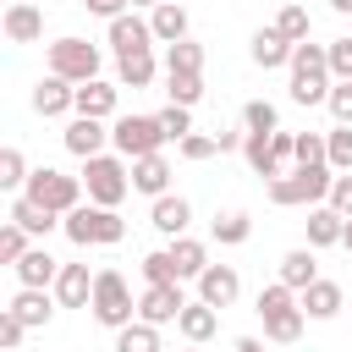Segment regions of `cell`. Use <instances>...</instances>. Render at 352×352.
Segmentation results:
<instances>
[{
  "label": "cell",
  "instance_id": "cell-32",
  "mask_svg": "<svg viewBox=\"0 0 352 352\" xmlns=\"http://www.w3.org/2000/svg\"><path fill=\"white\" fill-rule=\"evenodd\" d=\"M170 258H176L182 280H187V275H204V270H209V258H204V242H192V236H176V242H170Z\"/></svg>",
  "mask_w": 352,
  "mask_h": 352
},
{
  "label": "cell",
  "instance_id": "cell-16",
  "mask_svg": "<svg viewBox=\"0 0 352 352\" xmlns=\"http://www.w3.org/2000/svg\"><path fill=\"white\" fill-rule=\"evenodd\" d=\"M132 187L148 192V198H165V187H170V160H165V154H143V160H132Z\"/></svg>",
  "mask_w": 352,
  "mask_h": 352
},
{
  "label": "cell",
  "instance_id": "cell-54",
  "mask_svg": "<svg viewBox=\"0 0 352 352\" xmlns=\"http://www.w3.org/2000/svg\"><path fill=\"white\" fill-rule=\"evenodd\" d=\"M132 6H160V0H132Z\"/></svg>",
  "mask_w": 352,
  "mask_h": 352
},
{
  "label": "cell",
  "instance_id": "cell-46",
  "mask_svg": "<svg viewBox=\"0 0 352 352\" xmlns=\"http://www.w3.org/2000/svg\"><path fill=\"white\" fill-rule=\"evenodd\" d=\"M324 104H330V116H336V121H341V126H352V82H336V88H330V99H324Z\"/></svg>",
  "mask_w": 352,
  "mask_h": 352
},
{
  "label": "cell",
  "instance_id": "cell-35",
  "mask_svg": "<svg viewBox=\"0 0 352 352\" xmlns=\"http://www.w3.org/2000/svg\"><path fill=\"white\" fill-rule=\"evenodd\" d=\"M242 154H248V165H253L258 176L275 182V165H270V132H248V138H242Z\"/></svg>",
  "mask_w": 352,
  "mask_h": 352
},
{
  "label": "cell",
  "instance_id": "cell-29",
  "mask_svg": "<svg viewBox=\"0 0 352 352\" xmlns=\"http://www.w3.org/2000/svg\"><path fill=\"white\" fill-rule=\"evenodd\" d=\"M116 352H165V346H160V324L138 319V324L116 330Z\"/></svg>",
  "mask_w": 352,
  "mask_h": 352
},
{
  "label": "cell",
  "instance_id": "cell-5",
  "mask_svg": "<svg viewBox=\"0 0 352 352\" xmlns=\"http://www.w3.org/2000/svg\"><path fill=\"white\" fill-rule=\"evenodd\" d=\"M82 187H88V204H104V209H116V204L126 198L132 176H126V165H121V160H110V154H94V160H88V170H82Z\"/></svg>",
  "mask_w": 352,
  "mask_h": 352
},
{
  "label": "cell",
  "instance_id": "cell-40",
  "mask_svg": "<svg viewBox=\"0 0 352 352\" xmlns=\"http://www.w3.org/2000/svg\"><path fill=\"white\" fill-rule=\"evenodd\" d=\"M242 126H248V132H275V104H270V99L242 104Z\"/></svg>",
  "mask_w": 352,
  "mask_h": 352
},
{
  "label": "cell",
  "instance_id": "cell-2",
  "mask_svg": "<svg viewBox=\"0 0 352 352\" xmlns=\"http://www.w3.org/2000/svg\"><path fill=\"white\" fill-rule=\"evenodd\" d=\"M330 165H297V170H286V176H275L270 182V204H280V209H292V204H319V198H330Z\"/></svg>",
  "mask_w": 352,
  "mask_h": 352
},
{
  "label": "cell",
  "instance_id": "cell-17",
  "mask_svg": "<svg viewBox=\"0 0 352 352\" xmlns=\"http://www.w3.org/2000/svg\"><path fill=\"white\" fill-rule=\"evenodd\" d=\"M341 231H346V214L341 209H330V204H314L308 209V248H330V242H341Z\"/></svg>",
  "mask_w": 352,
  "mask_h": 352
},
{
  "label": "cell",
  "instance_id": "cell-50",
  "mask_svg": "<svg viewBox=\"0 0 352 352\" xmlns=\"http://www.w3.org/2000/svg\"><path fill=\"white\" fill-rule=\"evenodd\" d=\"M82 6H88L94 16H121V11L132 6V0H82Z\"/></svg>",
  "mask_w": 352,
  "mask_h": 352
},
{
  "label": "cell",
  "instance_id": "cell-53",
  "mask_svg": "<svg viewBox=\"0 0 352 352\" xmlns=\"http://www.w3.org/2000/svg\"><path fill=\"white\" fill-rule=\"evenodd\" d=\"M330 6H336V11H352V0H330Z\"/></svg>",
  "mask_w": 352,
  "mask_h": 352
},
{
  "label": "cell",
  "instance_id": "cell-3",
  "mask_svg": "<svg viewBox=\"0 0 352 352\" xmlns=\"http://www.w3.org/2000/svg\"><path fill=\"white\" fill-rule=\"evenodd\" d=\"M60 226H66V236H72L77 248H94V242H104V248H110V242H121V236H126L121 214H116V209H104V204H77Z\"/></svg>",
  "mask_w": 352,
  "mask_h": 352
},
{
  "label": "cell",
  "instance_id": "cell-18",
  "mask_svg": "<svg viewBox=\"0 0 352 352\" xmlns=\"http://www.w3.org/2000/svg\"><path fill=\"white\" fill-rule=\"evenodd\" d=\"M297 302H302L308 319H336V314H341V286H336V280H314V286H302Z\"/></svg>",
  "mask_w": 352,
  "mask_h": 352
},
{
  "label": "cell",
  "instance_id": "cell-37",
  "mask_svg": "<svg viewBox=\"0 0 352 352\" xmlns=\"http://www.w3.org/2000/svg\"><path fill=\"white\" fill-rule=\"evenodd\" d=\"M275 28H280V38H292V44H308V11H302V6H280Z\"/></svg>",
  "mask_w": 352,
  "mask_h": 352
},
{
  "label": "cell",
  "instance_id": "cell-15",
  "mask_svg": "<svg viewBox=\"0 0 352 352\" xmlns=\"http://www.w3.org/2000/svg\"><path fill=\"white\" fill-rule=\"evenodd\" d=\"M292 38H280V28H258L253 33V66H264V72H275V66H292Z\"/></svg>",
  "mask_w": 352,
  "mask_h": 352
},
{
  "label": "cell",
  "instance_id": "cell-45",
  "mask_svg": "<svg viewBox=\"0 0 352 352\" xmlns=\"http://www.w3.org/2000/svg\"><path fill=\"white\" fill-rule=\"evenodd\" d=\"M330 72H336V82H352V38L330 44Z\"/></svg>",
  "mask_w": 352,
  "mask_h": 352
},
{
  "label": "cell",
  "instance_id": "cell-44",
  "mask_svg": "<svg viewBox=\"0 0 352 352\" xmlns=\"http://www.w3.org/2000/svg\"><path fill=\"white\" fill-rule=\"evenodd\" d=\"M280 308H292V286L286 280H275V286L258 292V314H280Z\"/></svg>",
  "mask_w": 352,
  "mask_h": 352
},
{
  "label": "cell",
  "instance_id": "cell-6",
  "mask_svg": "<svg viewBox=\"0 0 352 352\" xmlns=\"http://www.w3.org/2000/svg\"><path fill=\"white\" fill-rule=\"evenodd\" d=\"M50 72L66 82H94L99 77V50L88 38H55L50 44Z\"/></svg>",
  "mask_w": 352,
  "mask_h": 352
},
{
  "label": "cell",
  "instance_id": "cell-11",
  "mask_svg": "<svg viewBox=\"0 0 352 352\" xmlns=\"http://www.w3.org/2000/svg\"><path fill=\"white\" fill-rule=\"evenodd\" d=\"M33 110H38V116H66V110H77V88L50 72V77L33 88Z\"/></svg>",
  "mask_w": 352,
  "mask_h": 352
},
{
  "label": "cell",
  "instance_id": "cell-25",
  "mask_svg": "<svg viewBox=\"0 0 352 352\" xmlns=\"http://www.w3.org/2000/svg\"><path fill=\"white\" fill-rule=\"evenodd\" d=\"M214 324H220V319H214V308H209L204 297H198V302H187V308H182V319H176V330H182L192 346H198V341H209V336H214Z\"/></svg>",
  "mask_w": 352,
  "mask_h": 352
},
{
  "label": "cell",
  "instance_id": "cell-8",
  "mask_svg": "<svg viewBox=\"0 0 352 352\" xmlns=\"http://www.w3.org/2000/svg\"><path fill=\"white\" fill-rule=\"evenodd\" d=\"M110 143L126 154V160H143V154H160L165 132H160V116H121L110 126Z\"/></svg>",
  "mask_w": 352,
  "mask_h": 352
},
{
  "label": "cell",
  "instance_id": "cell-31",
  "mask_svg": "<svg viewBox=\"0 0 352 352\" xmlns=\"http://www.w3.org/2000/svg\"><path fill=\"white\" fill-rule=\"evenodd\" d=\"M165 72H204V44H192V38L165 44Z\"/></svg>",
  "mask_w": 352,
  "mask_h": 352
},
{
  "label": "cell",
  "instance_id": "cell-14",
  "mask_svg": "<svg viewBox=\"0 0 352 352\" xmlns=\"http://www.w3.org/2000/svg\"><path fill=\"white\" fill-rule=\"evenodd\" d=\"M148 38H154V28L143 22V16H110V44H116V55H138V50H148Z\"/></svg>",
  "mask_w": 352,
  "mask_h": 352
},
{
  "label": "cell",
  "instance_id": "cell-43",
  "mask_svg": "<svg viewBox=\"0 0 352 352\" xmlns=\"http://www.w3.org/2000/svg\"><path fill=\"white\" fill-rule=\"evenodd\" d=\"M297 165H330V160H324V138H319V132H302V138H297Z\"/></svg>",
  "mask_w": 352,
  "mask_h": 352
},
{
  "label": "cell",
  "instance_id": "cell-10",
  "mask_svg": "<svg viewBox=\"0 0 352 352\" xmlns=\"http://www.w3.org/2000/svg\"><path fill=\"white\" fill-rule=\"evenodd\" d=\"M236 292H242V280H236V270H231V264H209V270L198 275V297H204L209 308H231V302H236Z\"/></svg>",
  "mask_w": 352,
  "mask_h": 352
},
{
  "label": "cell",
  "instance_id": "cell-33",
  "mask_svg": "<svg viewBox=\"0 0 352 352\" xmlns=\"http://www.w3.org/2000/svg\"><path fill=\"white\" fill-rule=\"evenodd\" d=\"M121 82H126V88H148V82H154V55H148V50L121 55Z\"/></svg>",
  "mask_w": 352,
  "mask_h": 352
},
{
  "label": "cell",
  "instance_id": "cell-26",
  "mask_svg": "<svg viewBox=\"0 0 352 352\" xmlns=\"http://www.w3.org/2000/svg\"><path fill=\"white\" fill-rule=\"evenodd\" d=\"M11 220H16V226H22L28 236H44L50 226H60V220H55V209H44V204H33L28 192H22L16 204H11Z\"/></svg>",
  "mask_w": 352,
  "mask_h": 352
},
{
  "label": "cell",
  "instance_id": "cell-21",
  "mask_svg": "<svg viewBox=\"0 0 352 352\" xmlns=\"http://www.w3.org/2000/svg\"><path fill=\"white\" fill-rule=\"evenodd\" d=\"M11 270H16V280H22V286H50V280L60 275V264H55L44 248H28V253H22Z\"/></svg>",
  "mask_w": 352,
  "mask_h": 352
},
{
  "label": "cell",
  "instance_id": "cell-42",
  "mask_svg": "<svg viewBox=\"0 0 352 352\" xmlns=\"http://www.w3.org/2000/svg\"><path fill=\"white\" fill-rule=\"evenodd\" d=\"M22 253H28V231H22L16 220H11V226L0 231V258H6V264H16Z\"/></svg>",
  "mask_w": 352,
  "mask_h": 352
},
{
  "label": "cell",
  "instance_id": "cell-49",
  "mask_svg": "<svg viewBox=\"0 0 352 352\" xmlns=\"http://www.w3.org/2000/svg\"><path fill=\"white\" fill-rule=\"evenodd\" d=\"M330 209H341V214L352 220V176H336V182H330Z\"/></svg>",
  "mask_w": 352,
  "mask_h": 352
},
{
  "label": "cell",
  "instance_id": "cell-38",
  "mask_svg": "<svg viewBox=\"0 0 352 352\" xmlns=\"http://www.w3.org/2000/svg\"><path fill=\"white\" fill-rule=\"evenodd\" d=\"M0 187H28V160H22V148H0Z\"/></svg>",
  "mask_w": 352,
  "mask_h": 352
},
{
  "label": "cell",
  "instance_id": "cell-9",
  "mask_svg": "<svg viewBox=\"0 0 352 352\" xmlns=\"http://www.w3.org/2000/svg\"><path fill=\"white\" fill-rule=\"evenodd\" d=\"M182 308H187V297H182L176 280L170 286H148L138 297V319H148V324H170V319H182Z\"/></svg>",
  "mask_w": 352,
  "mask_h": 352
},
{
  "label": "cell",
  "instance_id": "cell-34",
  "mask_svg": "<svg viewBox=\"0 0 352 352\" xmlns=\"http://www.w3.org/2000/svg\"><path fill=\"white\" fill-rule=\"evenodd\" d=\"M143 280H148V286H170V280H182V270H176V258H170V248H160V253H148V258H143Z\"/></svg>",
  "mask_w": 352,
  "mask_h": 352
},
{
  "label": "cell",
  "instance_id": "cell-23",
  "mask_svg": "<svg viewBox=\"0 0 352 352\" xmlns=\"http://www.w3.org/2000/svg\"><path fill=\"white\" fill-rule=\"evenodd\" d=\"M148 220H154V231L182 236L187 220H192V209H187V198H170V192H165V198H154V214H148Z\"/></svg>",
  "mask_w": 352,
  "mask_h": 352
},
{
  "label": "cell",
  "instance_id": "cell-7",
  "mask_svg": "<svg viewBox=\"0 0 352 352\" xmlns=\"http://www.w3.org/2000/svg\"><path fill=\"white\" fill-rule=\"evenodd\" d=\"M28 198L33 204H44V209H55V214H72L77 204H82V182L77 176H60V170H33L28 176Z\"/></svg>",
  "mask_w": 352,
  "mask_h": 352
},
{
  "label": "cell",
  "instance_id": "cell-13",
  "mask_svg": "<svg viewBox=\"0 0 352 352\" xmlns=\"http://www.w3.org/2000/svg\"><path fill=\"white\" fill-rule=\"evenodd\" d=\"M38 33H44V11L28 6V0H11V6H6V38H11V44H33Z\"/></svg>",
  "mask_w": 352,
  "mask_h": 352
},
{
  "label": "cell",
  "instance_id": "cell-52",
  "mask_svg": "<svg viewBox=\"0 0 352 352\" xmlns=\"http://www.w3.org/2000/svg\"><path fill=\"white\" fill-rule=\"evenodd\" d=\"M341 248H346V253H352V220H346V231H341Z\"/></svg>",
  "mask_w": 352,
  "mask_h": 352
},
{
  "label": "cell",
  "instance_id": "cell-30",
  "mask_svg": "<svg viewBox=\"0 0 352 352\" xmlns=\"http://www.w3.org/2000/svg\"><path fill=\"white\" fill-rule=\"evenodd\" d=\"M165 94H170V104H198L204 99V77L198 72H165Z\"/></svg>",
  "mask_w": 352,
  "mask_h": 352
},
{
  "label": "cell",
  "instance_id": "cell-1",
  "mask_svg": "<svg viewBox=\"0 0 352 352\" xmlns=\"http://www.w3.org/2000/svg\"><path fill=\"white\" fill-rule=\"evenodd\" d=\"M330 44H297L292 50V99L297 104H324L330 99Z\"/></svg>",
  "mask_w": 352,
  "mask_h": 352
},
{
  "label": "cell",
  "instance_id": "cell-41",
  "mask_svg": "<svg viewBox=\"0 0 352 352\" xmlns=\"http://www.w3.org/2000/svg\"><path fill=\"white\" fill-rule=\"evenodd\" d=\"M160 132H165L170 143H182V138L192 132V121H187V104H165V110H160Z\"/></svg>",
  "mask_w": 352,
  "mask_h": 352
},
{
  "label": "cell",
  "instance_id": "cell-4",
  "mask_svg": "<svg viewBox=\"0 0 352 352\" xmlns=\"http://www.w3.org/2000/svg\"><path fill=\"white\" fill-rule=\"evenodd\" d=\"M94 319L99 324H110V330H126L132 324V314H138V302H132V292H126V275L121 270H99L94 275Z\"/></svg>",
  "mask_w": 352,
  "mask_h": 352
},
{
  "label": "cell",
  "instance_id": "cell-48",
  "mask_svg": "<svg viewBox=\"0 0 352 352\" xmlns=\"http://www.w3.org/2000/svg\"><path fill=\"white\" fill-rule=\"evenodd\" d=\"M214 148H220V138H198V132L182 138V160H209Z\"/></svg>",
  "mask_w": 352,
  "mask_h": 352
},
{
  "label": "cell",
  "instance_id": "cell-47",
  "mask_svg": "<svg viewBox=\"0 0 352 352\" xmlns=\"http://www.w3.org/2000/svg\"><path fill=\"white\" fill-rule=\"evenodd\" d=\"M22 336H28V324L6 308V314H0V346H6V352H16V346H22Z\"/></svg>",
  "mask_w": 352,
  "mask_h": 352
},
{
  "label": "cell",
  "instance_id": "cell-28",
  "mask_svg": "<svg viewBox=\"0 0 352 352\" xmlns=\"http://www.w3.org/2000/svg\"><path fill=\"white\" fill-rule=\"evenodd\" d=\"M110 110H116V88H110V82H99V77H94V82H82V88H77V116H99V121H104Z\"/></svg>",
  "mask_w": 352,
  "mask_h": 352
},
{
  "label": "cell",
  "instance_id": "cell-36",
  "mask_svg": "<svg viewBox=\"0 0 352 352\" xmlns=\"http://www.w3.org/2000/svg\"><path fill=\"white\" fill-rule=\"evenodd\" d=\"M324 160H330V170H352V126H336L324 138Z\"/></svg>",
  "mask_w": 352,
  "mask_h": 352
},
{
  "label": "cell",
  "instance_id": "cell-39",
  "mask_svg": "<svg viewBox=\"0 0 352 352\" xmlns=\"http://www.w3.org/2000/svg\"><path fill=\"white\" fill-rule=\"evenodd\" d=\"M248 231H253V220H248V214H220V220H214V242H226V248L248 242Z\"/></svg>",
  "mask_w": 352,
  "mask_h": 352
},
{
  "label": "cell",
  "instance_id": "cell-20",
  "mask_svg": "<svg viewBox=\"0 0 352 352\" xmlns=\"http://www.w3.org/2000/svg\"><path fill=\"white\" fill-rule=\"evenodd\" d=\"M99 143H104V126H99V116H77V121L66 126V148H72L77 160H94V154H99Z\"/></svg>",
  "mask_w": 352,
  "mask_h": 352
},
{
  "label": "cell",
  "instance_id": "cell-24",
  "mask_svg": "<svg viewBox=\"0 0 352 352\" xmlns=\"http://www.w3.org/2000/svg\"><path fill=\"white\" fill-rule=\"evenodd\" d=\"M11 314H16V319H22L28 330H33V324H50V314H55V308H50L44 286H22V292L11 297Z\"/></svg>",
  "mask_w": 352,
  "mask_h": 352
},
{
  "label": "cell",
  "instance_id": "cell-22",
  "mask_svg": "<svg viewBox=\"0 0 352 352\" xmlns=\"http://www.w3.org/2000/svg\"><path fill=\"white\" fill-rule=\"evenodd\" d=\"M280 280H286L292 292L314 286V280H319V258H314V248H292V253L280 258Z\"/></svg>",
  "mask_w": 352,
  "mask_h": 352
},
{
  "label": "cell",
  "instance_id": "cell-27",
  "mask_svg": "<svg viewBox=\"0 0 352 352\" xmlns=\"http://www.w3.org/2000/svg\"><path fill=\"white\" fill-rule=\"evenodd\" d=\"M302 302H292V308H280V314H264V336L270 341H280V346H292L297 336H302Z\"/></svg>",
  "mask_w": 352,
  "mask_h": 352
},
{
  "label": "cell",
  "instance_id": "cell-12",
  "mask_svg": "<svg viewBox=\"0 0 352 352\" xmlns=\"http://www.w3.org/2000/svg\"><path fill=\"white\" fill-rule=\"evenodd\" d=\"M55 297H60L66 308H88V302H94V275H88V264H60Z\"/></svg>",
  "mask_w": 352,
  "mask_h": 352
},
{
  "label": "cell",
  "instance_id": "cell-51",
  "mask_svg": "<svg viewBox=\"0 0 352 352\" xmlns=\"http://www.w3.org/2000/svg\"><path fill=\"white\" fill-rule=\"evenodd\" d=\"M231 352H264V341H253V336H236V346Z\"/></svg>",
  "mask_w": 352,
  "mask_h": 352
},
{
  "label": "cell",
  "instance_id": "cell-19",
  "mask_svg": "<svg viewBox=\"0 0 352 352\" xmlns=\"http://www.w3.org/2000/svg\"><path fill=\"white\" fill-rule=\"evenodd\" d=\"M148 28H154V38H165V44L187 38V6H182V0H160L154 16H148Z\"/></svg>",
  "mask_w": 352,
  "mask_h": 352
}]
</instances>
